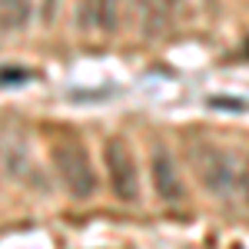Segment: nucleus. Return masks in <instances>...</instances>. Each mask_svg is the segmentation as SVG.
Wrapping results in <instances>:
<instances>
[{
  "instance_id": "obj_1",
  "label": "nucleus",
  "mask_w": 249,
  "mask_h": 249,
  "mask_svg": "<svg viewBox=\"0 0 249 249\" xmlns=\"http://www.w3.org/2000/svg\"><path fill=\"white\" fill-rule=\"evenodd\" d=\"M190 160H193V170L199 176V183L206 186V193L219 196V199L239 193V163H236V156L230 150L216 146L210 140H193Z\"/></svg>"
},
{
  "instance_id": "obj_2",
  "label": "nucleus",
  "mask_w": 249,
  "mask_h": 249,
  "mask_svg": "<svg viewBox=\"0 0 249 249\" xmlns=\"http://www.w3.org/2000/svg\"><path fill=\"white\" fill-rule=\"evenodd\" d=\"M50 156H53V170H57L60 183L67 186V193L73 199H90L96 196V173H93V160L83 150L80 140H53L50 146Z\"/></svg>"
},
{
  "instance_id": "obj_3",
  "label": "nucleus",
  "mask_w": 249,
  "mask_h": 249,
  "mask_svg": "<svg viewBox=\"0 0 249 249\" xmlns=\"http://www.w3.org/2000/svg\"><path fill=\"white\" fill-rule=\"evenodd\" d=\"M103 163H107V176H110L113 196L123 199V203H136V196H140V173H136L133 153H130L123 136H110L103 143Z\"/></svg>"
},
{
  "instance_id": "obj_4",
  "label": "nucleus",
  "mask_w": 249,
  "mask_h": 249,
  "mask_svg": "<svg viewBox=\"0 0 249 249\" xmlns=\"http://www.w3.org/2000/svg\"><path fill=\"white\" fill-rule=\"evenodd\" d=\"M150 176H153V190L163 203H179L183 199V183H179V173H176V163L173 156L156 146L153 160H150Z\"/></svg>"
},
{
  "instance_id": "obj_5",
  "label": "nucleus",
  "mask_w": 249,
  "mask_h": 249,
  "mask_svg": "<svg viewBox=\"0 0 249 249\" xmlns=\"http://www.w3.org/2000/svg\"><path fill=\"white\" fill-rule=\"evenodd\" d=\"M77 23L83 34H113L116 30V0H80Z\"/></svg>"
},
{
  "instance_id": "obj_6",
  "label": "nucleus",
  "mask_w": 249,
  "mask_h": 249,
  "mask_svg": "<svg viewBox=\"0 0 249 249\" xmlns=\"http://www.w3.org/2000/svg\"><path fill=\"white\" fill-rule=\"evenodd\" d=\"M0 17H3V34L23 30L30 20V0H0Z\"/></svg>"
},
{
  "instance_id": "obj_7",
  "label": "nucleus",
  "mask_w": 249,
  "mask_h": 249,
  "mask_svg": "<svg viewBox=\"0 0 249 249\" xmlns=\"http://www.w3.org/2000/svg\"><path fill=\"white\" fill-rule=\"evenodd\" d=\"M239 196L246 199V206H249V160L239 166Z\"/></svg>"
}]
</instances>
